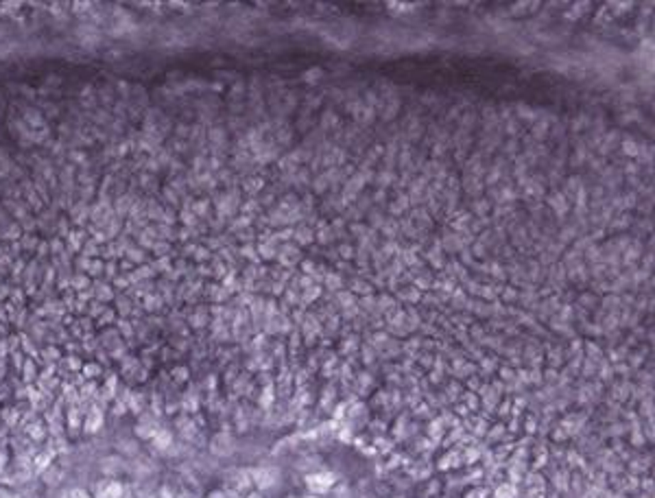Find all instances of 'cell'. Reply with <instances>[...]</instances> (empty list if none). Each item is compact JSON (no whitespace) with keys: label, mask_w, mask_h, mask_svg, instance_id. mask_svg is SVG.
<instances>
[{"label":"cell","mask_w":655,"mask_h":498,"mask_svg":"<svg viewBox=\"0 0 655 498\" xmlns=\"http://www.w3.org/2000/svg\"><path fill=\"white\" fill-rule=\"evenodd\" d=\"M81 378H83V380H94V383H99V378H105V367H103L99 361H83Z\"/></svg>","instance_id":"4"},{"label":"cell","mask_w":655,"mask_h":498,"mask_svg":"<svg viewBox=\"0 0 655 498\" xmlns=\"http://www.w3.org/2000/svg\"><path fill=\"white\" fill-rule=\"evenodd\" d=\"M105 418H107V406L92 402L90 406H85L83 411V435H99L105 426Z\"/></svg>","instance_id":"2"},{"label":"cell","mask_w":655,"mask_h":498,"mask_svg":"<svg viewBox=\"0 0 655 498\" xmlns=\"http://www.w3.org/2000/svg\"><path fill=\"white\" fill-rule=\"evenodd\" d=\"M116 288L112 286V282H107V280H97V282H92V298L97 300V302H101V304H112L114 300H116Z\"/></svg>","instance_id":"3"},{"label":"cell","mask_w":655,"mask_h":498,"mask_svg":"<svg viewBox=\"0 0 655 498\" xmlns=\"http://www.w3.org/2000/svg\"><path fill=\"white\" fill-rule=\"evenodd\" d=\"M3 437H7V431L3 428V424H0V439H3Z\"/></svg>","instance_id":"5"},{"label":"cell","mask_w":655,"mask_h":498,"mask_svg":"<svg viewBox=\"0 0 655 498\" xmlns=\"http://www.w3.org/2000/svg\"><path fill=\"white\" fill-rule=\"evenodd\" d=\"M90 494L94 498H131L127 492V485L123 479H109V477H99L90 487Z\"/></svg>","instance_id":"1"}]
</instances>
